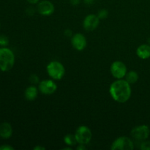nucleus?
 <instances>
[{
    "label": "nucleus",
    "mask_w": 150,
    "mask_h": 150,
    "mask_svg": "<svg viewBox=\"0 0 150 150\" xmlns=\"http://www.w3.org/2000/svg\"><path fill=\"white\" fill-rule=\"evenodd\" d=\"M110 94L114 100L125 103L131 96V87L126 80H117L110 86Z\"/></svg>",
    "instance_id": "obj_1"
},
{
    "label": "nucleus",
    "mask_w": 150,
    "mask_h": 150,
    "mask_svg": "<svg viewBox=\"0 0 150 150\" xmlns=\"http://www.w3.org/2000/svg\"><path fill=\"white\" fill-rule=\"evenodd\" d=\"M15 64V55L7 48H0V70L7 72L11 70Z\"/></svg>",
    "instance_id": "obj_2"
},
{
    "label": "nucleus",
    "mask_w": 150,
    "mask_h": 150,
    "mask_svg": "<svg viewBox=\"0 0 150 150\" xmlns=\"http://www.w3.org/2000/svg\"><path fill=\"white\" fill-rule=\"evenodd\" d=\"M47 72L48 75L55 80H60L64 75V67L61 62L57 61L51 62L47 66Z\"/></svg>",
    "instance_id": "obj_3"
},
{
    "label": "nucleus",
    "mask_w": 150,
    "mask_h": 150,
    "mask_svg": "<svg viewBox=\"0 0 150 150\" xmlns=\"http://www.w3.org/2000/svg\"><path fill=\"white\" fill-rule=\"evenodd\" d=\"M76 139L79 144L86 145L89 143L92 137L90 129L86 126H80L76 131Z\"/></svg>",
    "instance_id": "obj_4"
},
{
    "label": "nucleus",
    "mask_w": 150,
    "mask_h": 150,
    "mask_svg": "<svg viewBox=\"0 0 150 150\" xmlns=\"http://www.w3.org/2000/svg\"><path fill=\"white\" fill-rule=\"evenodd\" d=\"M134 149V144L129 138L122 136L116 139L112 144V150H133Z\"/></svg>",
    "instance_id": "obj_5"
},
{
    "label": "nucleus",
    "mask_w": 150,
    "mask_h": 150,
    "mask_svg": "<svg viewBox=\"0 0 150 150\" xmlns=\"http://www.w3.org/2000/svg\"><path fill=\"white\" fill-rule=\"evenodd\" d=\"M150 134V130L147 125H142L134 127L131 131V136L137 141H145Z\"/></svg>",
    "instance_id": "obj_6"
},
{
    "label": "nucleus",
    "mask_w": 150,
    "mask_h": 150,
    "mask_svg": "<svg viewBox=\"0 0 150 150\" xmlns=\"http://www.w3.org/2000/svg\"><path fill=\"white\" fill-rule=\"evenodd\" d=\"M111 73L114 78L121 79L127 74V67L121 61H116L111 66Z\"/></svg>",
    "instance_id": "obj_7"
},
{
    "label": "nucleus",
    "mask_w": 150,
    "mask_h": 150,
    "mask_svg": "<svg viewBox=\"0 0 150 150\" xmlns=\"http://www.w3.org/2000/svg\"><path fill=\"white\" fill-rule=\"evenodd\" d=\"M57 89V84L51 80H43L39 84V90L45 95H51L55 92Z\"/></svg>",
    "instance_id": "obj_8"
},
{
    "label": "nucleus",
    "mask_w": 150,
    "mask_h": 150,
    "mask_svg": "<svg viewBox=\"0 0 150 150\" xmlns=\"http://www.w3.org/2000/svg\"><path fill=\"white\" fill-rule=\"evenodd\" d=\"M38 11L42 16H51L54 11V6L50 1L44 0L38 4Z\"/></svg>",
    "instance_id": "obj_9"
},
{
    "label": "nucleus",
    "mask_w": 150,
    "mask_h": 150,
    "mask_svg": "<svg viewBox=\"0 0 150 150\" xmlns=\"http://www.w3.org/2000/svg\"><path fill=\"white\" fill-rule=\"evenodd\" d=\"M99 17L95 15L90 14L85 18L83 21V27L87 31H93L99 25Z\"/></svg>",
    "instance_id": "obj_10"
},
{
    "label": "nucleus",
    "mask_w": 150,
    "mask_h": 150,
    "mask_svg": "<svg viewBox=\"0 0 150 150\" xmlns=\"http://www.w3.org/2000/svg\"><path fill=\"white\" fill-rule=\"evenodd\" d=\"M71 42L73 48L78 51H83L86 46V38L81 34L78 33L73 35Z\"/></svg>",
    "instance_id": "obj_11"
},
{
    "label": "nucleus",
    "mask_w": 150,
    "mask_h": 150,
    "mask_svg": "<svg viewBox=\"0 0 150 150\" xmlns=\"http://www.w3.org/2000/svg\"><path fill=\"white\" fill-rule=\"evenodd\" d=\"M13 134V128L10 123L3 122L0 125V137L7 139Z\"/></svg>",
    "instance_id": "obj_12"
},
{
    "label": "nucleus",
    "mask_w": 150,
    "mask_h": 150,
    "mask_svg": "<svg viewBox=\"0 0 150 150\" xmlns=\"http://www.w3.org/2000/svg\"><path fill=\"white\" fill-rule=\"evenodd\" d=\"M136 54L139 58L146 59L150 57V45L149 44H143L138 47Z\"/></svg>",
    "instance_id": "obj_13"
},
{
    "label": "nucleus",
    "mask_w": 150,
    "mask_h": 150,
    "mask_svg": "<svg viewBox=\"0 0 150 150\" xmlns=\"http://www.w3.org/2000/svg\"><path fill=\"white\" fill-rule=\"evenodd\" d=\"M38 89L35 86H30L25 90V98L28 100H34L38 96Z\"/></svg>",
    "instance_id": "obj_14"
},
{
    "label": "nucleus",
    "mask_w": 150,
    "mask_h": 150,
    "mask_svg": "<svg viewBox=\"0 0 150 150\" xmlns=\"http://www.w3.org/2000/svg\"><path fill=\"white\" fill-rule=\"evenodd\" d=\"M139 80V74L136 71H130L126 74V81L129 83H134Z\"/></svg>",
    "instance_id": "obj_15"
},
{
    "label": "nucleus",
    "mask_w": 150,
    "mask_h": 150,
    "mask_svg": "<svg viewBox=\"0 0 150 150\" xmlns=\"http://www.w3.org/2000/svg\"><path fill=\"white\" fill-rule=\"evenodd\" d=\"M64 140V142H65L67 145H69V146H73V145H75L77 143L76 136H73V135L71 134H67V136H65Z\"/></svg>",
    "instance_id": "obj_16"
},
{
    "label": "nucleus",
    "mask_w": 150,
    "mask_h": 150,
    "mask_svg": "<svg viewBox=\"0 0 150 150\" xmlns=\"http://www.w3.org/2000/svg\"><path fill=\"white\" fill-rule=\"evenodd\" d=\"M140 148L142 150H150V141H144Z\"/></svg>",
    "instance_id": "obj_17"
},
{
    "label": "nucleus",
    "mask_w": 150,
    "mask_h": 150,
    "mask_svg": "<svg viewBox=\"0 0 150 150\" xmlns=\"http://www.w3.org/2000/svg\"><path fill=\"white\" fill-rule=\"evenodd\" d=\"M108 11H107L106 10H104V9H103V10H100L99 13H98V17H99V18H107V16H108Z\"/></svg>",
    "instance_id": "obj_18"
},
{
    "label": "nucleus",
    "mask_w": 150,
    "mask_h": 150,
    "mask_svg": "<svg viewBox=\"0 0 150 150\" xmlns=\"http://www.w3.org/2000/svg\"><path fill=\"white\" fill-rule=\"evenodd\" d=\"M7 44H8V40H7V38L4 36H0V45L5 46Z\"/></svg>",
    "instance_id": "obj_19"
},
{
    "label": "nucleus",
    "mask_w": 150,
    "mask_h": 150,
    "mask_svg": "<svg viewBox=\"0 0 150 150\" xmlns=\"http://www.w3.org/2000/svg\"><path fill=\"white\" fill-rule=\"evenodd\" d=\"M13 149H14V148H13V146L7 144H4L0 146V150H13Z\"/></svg>",
    "instance_id": "obj_20"
},
{
    "label": "nucleus",
    "mask_w": 150,
    "mask_h": 150,
    "mask_svg": "<svg viewBox=\"0 0 150 150\" xmlns=\"http://www.w3.org/2000/svg\"><path fill=\"white\" fill-rule=\"evenodd\" d=\"M30 80L32 83H37L38 81V78L36 75H32L30 78Z\"/></svg>",
    "instance_id": "obj_21"
},
{
    "label": "nucleus",
    "mask_w": 150,
    "mask_h": 150,
    "mask_svg": "<svg viewBox=\"0 0 150 150\" xmlns=\"http://www.w3.org/2000/svg\"><path fill=\"white\" fill-rule=\"evenodd\" d=\"M40 0H27V1L30 4H37V3L39 2Z\"/></svg>",
    "instance_id": "obj_22"
},
{
    "label": "nucleus",
    "mask_w": 150,
    "mask_h": 150,
    "mask_svg": "<svg viewBox=\"0 0 150 150\" xmlns=\"http://www.w3.org/2000/svg\"><path fill=\"white\" fill-rule=\"evenodd\" d=\"M84 145L83 144H79V146H78V148H77V149L78 150H82V149H86V148L84 147Z\"/></svg>",
    "instance_id": "obj_23"
},
{
    "label": "nucleus",
    "mask_w": 150,
    "mask_h": 150,
    "mask_svg": "<svg viewBox=\"0 0 150 150\" xmlns=\"http://www.w3.org/2000/svg\"><path fill=\"white\" fill-rule=\"evenodd\" d=\"M34 149H35V150H38V149H45V148H44V147H41V146H36V147L34 148Z\"/></svg>",
    "instance_id": "obj_24"
},
{
    "label": "nucleus",
    "mask_w": 150,
    "mask_h": 150,
    "mask_svg": "<svg viewBox=\"0 0 150 150\" xmlns=\"http://www.w3.org/2000/svg\"><path fill=\"white\" fill-rule=\"evenodd\" d=\"M148 44L150 45V38H149V40H148Z\"/></svg>",
    "instance_id": "obj_25"
}]
</instances>
